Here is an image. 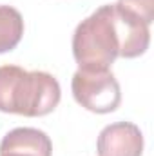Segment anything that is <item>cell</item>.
<instances>
[{"label": "cell", "mask_w": 154, "mask_h": 156, "mask_svg": "<svg viewBox=\"0 0 154 156\" xmlns=\"http://www.w3.org/2000/svg\"><path fill=\"white\" fill-rule=\"evenodd\" d=\"M149 42L151 31L142 18L118 4H105L76 26L73 55L80 69L107 71L118 56L143 55Z\"/></svg>", "instance_id": "obj_1"}, {"label": "cell", "mask_w": 154, "mask_h": 156, "mask_svg": "<svg viewBox=\"0 0 154 156\" xmlns=\"http://www.w3.org/2000/svg\"><path fill=\"white\" fill-rule=\"evenodd\" d=\"M62 98L58 80L45 71H26L18 66L0 67V111L22 116H45Z\"/></svg>", "instance_id": "obj_2"}, {"label": "cell", "mask_w": 154, "mask_h": 156, "mask_svg": "<svg viewBox=\"0 0 154 156\" xmlns=\"http://www.w3.org/2000/svg\"><path fill=\"white\" fill-rule=\"evenodd\" d=\"M73 96L82 107L96 115L113 113L121 104V91L114 75L107 71L78 69L71 82Z\"/></svg>", "instance_id": "obj_3"}, {"label": "cell", "mask_w": 154, "mask_h": 156, "mask_svg": "<svg viewBox=\"0 0 154 156\" xmlns=\"http://www.w3.org/2000/svg\"><path fill=\"white\" fill-rule=\"evenodd\" d=\"M96 149L98 156H142L143 134L131 122H116L102 129Z\"/></svg>", "instance_id": "obj_4"}, {"label": "cell", "mask_w": 154, "mask_h": 156, "mask_svg": "<svg viewBox=\"0 0 154 156\" xmlns=\"http://www.w3.org/2000/svg\"><path fill=\"white\" fill-rule=\"evenodd\" d=\"M49 136L35 127H16L0 142V156H51Z\"/></svg>", "instance_id": "obj_5"}, {"label": "cell", "mask_w": 154, "mask_h": 156, "mask_svg": "<svg viewBox=\"0 0 154 156\" xmlns=\"http://www.w3.org/2000/svg\"><path fill=\"white\" fill-rule=\"evenodd\" d=\"M24 35V18L18 9L0 5V55L13 51Z\"/></svg>", "instance_id": "obj_6"}, {"label": "cell", "mask_w": 154, "mask_h": 156, "mask_svg": "<svg viewBox=\"0 0 154 156\" xmlns=\"http://www.w3.org/2000/svg\"><path fill=\"white\" fill-rule=\"evenodd\" d=\"M120 7L127 9L129 13L142 18L147 26H151L154 20V0H118Z\"/></svg>", "instance_id": "obj_7"}]
</instances>
